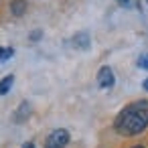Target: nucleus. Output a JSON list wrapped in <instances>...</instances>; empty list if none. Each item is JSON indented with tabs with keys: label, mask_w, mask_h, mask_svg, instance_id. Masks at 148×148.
Segmentation results:
<instances>
[{
	"label": "nucleus",
	"mask_w": 148,
	"mask_h": 148,
	"mask_svg": "<svg viewBox=\"0 0 148 148\" xmlns=\"http://www.w3.org/2000/svg\"><path fill=\"white\" fill-rule=\"evenodd\" d=\"M148 126V101H136L128 106L116 120V130L124 136L140 134Z\"/></svg>",
	"instance_id": "nucleus-1"
},
{
	"label": "nucleus",
	"mask_w": 148,
	"mask_h": 148,
	"mask_svg": "<svg viewBox=\"0 0 148 148\" xmlns=\"http://www.w3.org/2000/svg\"><path fill=\"white\" fill-rule=\"evenodd\" d=\"M69 142V132L59 128V130H53L45 142V148H65Z\"/></svg>",
	"instance_id": "nucleus-2"
},
{
	"label": "nucleus",
	"mask_w": 148,
	"mask_h": 148,
	"mask_svg": "<svg viewBox=\"0 0 148 148\" xmlns=\"http://www.w3.org/2000/svg\"><path fill=\"white\" fill-rule=\"evenodd\" d=\"M114 73H112V69L110 67H101L99 69V73H97V85L101 87V89H110L112 85H114Z\"/></svg>",
	"instance_id": "nucleus-3"
},
{
	"label": "nucleus",
	"mask_w": 148,
	"mask_h": 148,
	"mask_svg": "<svg viewBox=\"0 0 148 148\" xmlns=\"http://www.w3.org/2000/svg\"><path fill=\"white\" fill-rule=\"evenodd\" d=\"M73 47H77V49H81V51H87V49L91 47L89 35H87V33H77V35L73 37Z\"/></svg>",
	"instance_id": "nucleus-4"
},
{
	"label": "nucleus",
	"mask_w": 148,
	"mask_h": 148,
	"mask_svg": "<svg viewBox=\"0 0 148 148\" xmlns=\"http://www.w3.org/2000/svg\"><path fill=\"white\" fill-rule=\"evenodd\" d=\"M10 12L14 16H23L27 12V0H12L10 2Z\"/></svg>",
	"instance_id": "nucleus-5"
},
{
	"label": "nucleus",
	"mask_w": 148,
	"mask_h": 148,
	"mask_svg": "<svg viewBox=\"0 0 148 148\" xmlns=\"http://www.w3.org/2000/svg\"><path fill=\"white\" fill-rule=\"evenodd\" d=\"M12 83H14V77H12V75H8V77H4L2 81H0V95H6V93L10 91Z\"/></svg>",
	"instance_id": "nucleus-6"
},
{
	"label": "nucleus",
	"mask_w": 148,
	"mask_h": 148,
	"mask_svg": "<svg viewBox=\"0 0 148 148\" xmlns=\"http://www.w3.org/2000/svg\"><path fill=\"white\" fill-rule=\"evenodd\" d=\"M14 55V49H4V47H0V61H6V59H10Z\"/></svg>",
	"instance_id": "nucleus-7"
},
{
	"label": "nucleus",
	"mask_w": 148,
	"mask_h": 148,
	"mask_svg": "<svg viewBox=\"0 0 148 148\" xmlns=\"http://www.w3.org/2000/svg\"><path fill=\"white\" fill-rule=\"evenodd\" d=\"M25 116H29V103H27V101L21 103V110H18V114H16V120H23Z\"/></svg>",
	"instance_id": "nucleus-8"
},
{
	"label": "nucleus",
	"mask_w": 148,
	"mask_h": 148,
	"mask_svg": "<svg viewBox=\"0 0 148 148\" xmlns=\"http://www.w3.org/2000/svg\"><path fill=\"white\" fill-rule=\"evenodd\" d=\"M118 4L124 8H136L138 6V0H118Z\"/></svg>",
	"instance_id": "nucleus-9"
},
{
	"label": "nucleus",
	"mask_w": 148,
	"mask_h": 148,
	"mask_svg": "<svg viewBox=\"0 0 148 148\" xmlns=\"http://www.w3.org/2000/svg\"><path fill=\"white\" fill-rule=\"evenodd\" d=\"M138 67H142V69H148V55H142V57L138 59Z\"/></svg>",
	"instance_id": "nucleus-10"
},
{
	"label": "nucleus",
	"mask_w": 148,
	"mask_h": 148,
	"mask_svg": "<svg viewBox=\"0 0 148 148\" xmlns=\"http://www.w3.org/2000/svg\"><path fill=\"white\" fill-rule=\"evenodd\" d=\"M41 35H43L41 31H35V33L31 35V41H37V39H41Z\"/></svg>",
	"instance_id": "nucleus-11"
},
{
	"label": "nucleus",
	"mask_w": 148,
	"mask_h": 148,
	"mask_svg": "<svg viewBox=\"0 0 148 148\" xmlns=\"http://www.w3.org/2000/svg\"><path fill=\"white\" fill-rule=\"evenodd\" d=\"M23 148H35V144L33 142H27V144H23Z\"/></svg>",
	"instance_id": "nucleus-12"
},
{
	"label": "nucleus",
	"mask_w": 148,
	"mask_h": 148,
	"mask_svg": "<svg viewBox=\"0 0 148 148\" xmlns=\"http://www.w3.org/2000/svg\"><path fill=\"white\" fill-rule=\"evenodd\" d=\"M144 89H146V91H148V79H146V81H144Z\"/></svg>",
	"instance_id": "nucleus-13"
},
{
	"label": "nucleus",
	"mask_w": 148,
	"mask_h": 148,
	"mask_svg": "<svg viewBox=\"0 0 148 148\" xmlns=\"http://www.w3.org/2000/svg\"><path fill=\"white\" fill-rule=\"evenodd\" d=\"M136 148H140V146H136Z\"/></svg>",
	"instance_id": "nucleus-14"
},
{
	"label": "nucleus",
	"mask_w": 148,
	"mask_h": 148,
	"mask_svg": "<svg viewBox=\"0 0 148 148\" xmlns=\"http://www.w3.org/2000/svg\"><path fill=\"white\" fill-rule=\"evenodd\" d=\"M146 2H148V0H146Z\"/></svg>",
	"instance_id": "nucleus-15"
}]
</instances>
